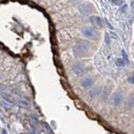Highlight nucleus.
Segmentation results:
<instances>
[{
    "instance_id": "1",
    "label": "nucleus",
    "mask_w": 134,
    "mask_h": 134,
    "mask_svg": "<svg viewBox=\"0 0 134 134\" xmlns=\"http://www.w3.org/2000/svg\"><path fill=\"white\" fill-rule=\"evenodd\" d=\"M90 52V46L88 43L85 42V41H79L77 42L74 47V54L78 57H85Z\"/></svg>"
},
{
    "instance_id": "2",
    "label": "nucleus",
    "mask_w": 134,
    "mask_h": 134,
    "mask_svg": "<svg viewBox=\"0 0 134 134\" xmlns=\"http://www.w3.org/2000/svg\"><path fill=\"white\" fill-rule=\"evenodd\" d=\"M82 34L90 39H95L98 36L96 30L92 27H83L82 29Z\"/></svg>"
},
{
    "instance_id": "3",
    "label": "nucleus",
    "mask_w": 134,
    "mask_h": 134,
    "mask_svg": "<svg viewBox=\"0 0 134 134\" xmlns=\"http://www.w3.org/2000/svg\"><path fill=\"white\" fill-rule=\"evenodd\" d=\"M93 9V6L90 3H83L82 5H80L79 8V10L81 14L83 15H87L92 12Z\"/></svg>"
},
{
    "instance_id": "4",
    "label": "nucleus",
    "mask_w": 134,
    "mask_h": 134,
    "mask_svg": "<svg viewBox=\"0 0 134 134\" xmlns=\"http://www.w3.org/2000/svg\"><path fill=\"white\" fill-rule=\"evenodd\" d=\"M72 72H74L75 74L81 75L82 74L85 72V67H83V65L81 64V63H76L74 64H72Z\"/></svg>"
},
{
    "instance_id": "5",
    "label": "nucleus",
    "mask_w": 134,
    "mask_h": 134,
    "mask_svg": "<svg viewBox=\"0 0 134 134\" xmlns=\"http://www.w3.org/2000/svg\"><path fill=\"white\" fill-rule=\"evenodd\" d=\"M122 99H123V97H122L121 94L119 93V92H116V93L115 94L114 97H113V103L116 105H120L122 101Z\"/></svg>"
},
{
    "instance_id": "6",
    "label": "nucleus",
    "mask_w": 134,
    "mask_h": 134,
    "mask_svg": "<svg viewBox=\"0 0 134 134\" xmlns=\"http://www.w3.org/2000/svg\"><path fill=\"white\" fill-rule=\"evenodd\" d=\"M92 85H93V80L90 78H85L81 81V85L83 88H90Z\"/></svg>"
},
{
    "instance_id": "7",
    "label": "nucleus",
    "mask_w": 134,
    "mask_h": 134,
    "mask_svg": "<svg viewBox=\"0 0 134 134\" xmlns=\"http://www.w3.org/2000/svg\"><path fill=\"white\" fill-rule=\"evenodd\" d=\"M19 105L22 107H28L29 106V103L27 100H25V99H20V101H19Z\"/></svg>"
},
{
    "instance_id": "8",
    "label": "nucleus",
    "mask_w": 134,
    "mask_h": 134,
    "mask_svg": "<svg viewBox=\"0 0 134 134\" xmlns=\"http://www.w3.org/2000/svg\"><path fill=\"white\" fill-rule=\"evenodd\" d=\"M116 63L118 67H124L125 66V62L123 61V59H121V58H118L116 60Z\"/></svg>"
},
{
    "instance_id": "9",
    "label": "nucleus",
    "mask_w": 134,
    "mask_h": 134,
    "mask_svg": "<svg viewBox=\"0 0 134 134\" xmlns=\"http://www.w3.org/2000/svg\"><path fill=\"white\" fill-rule=\"evenodd\" d=\"M92 19L94 20V23L96 25H98L99 26H102V22H101V20H100V18H99V17H93Z\"/></svg>"
},
{
    "instance_id": "10",
    "label": "nucleus",
    "mask_w": 134,
    "mask_h": 134,
    "mask_svg": "<svg viewBox=\"0 0 134 134\" xmlns=\"http://www.w3.org/2000/svg\"><path fill=\"white\" fill-rule=\"evenodd\" d=\"M127 104L129 105V106H133L134 105V96L132 95V96H130V98L128 99L127 100Z\"/></svg>"
},
{
    "instance_id": "11",
    "label": "nucleus",
    "mask_w": 134,
    "mask_h": 134,
    "mask_svg": "<svg viewBox=\"0 0 134 134\" xmlns=\"http://www.w3.org/2000/svg\"><path fill=\"white\" fill-rule=\"evenodd\" d=\"M127 81H128L129 83H132V85H134V74H133L132 76H131V77H129V78L127 79Z\"/></svg>"
},
{
    "instance_id": "12",
    "label": "nucleus",
    "mask_w": 134,
    "mask_h": 134,
    "mask_svg": "<svg viewBox=\"0 0 134 134\" xmlns=\"http://www.w3.org/2000/svg\"><path fill=\"white\" fill-rule=\"evenodd\" d=\"M112 3L116 5H121L122 3V0H112Z\"/></svg>"
},
{
    "instance_id": "13",
    "label": "nucleus",
    "mask_w": 134,
    "mask_h": 134,
    "mask_svg": "<svg viewBox=\"0 0 134 134\" xmlns=\"http://www.w3.org/2000/svg\"><path fill=\"white\" fill-rule=\"evenodd\" d=\"M122 55H123V57H124V59L127 61V63H129V60H128V57L127 55V53H126L125 51H122Z\"/></svg>"
},
{
    "instance_id": "14",
    "label": "nucleus",
    "mask_w": 134,
    "mask_h": 134,
    "mask_svg": "<svg viewBox=\"0 0 134 134\" xmlns=\"http://www.w3.org/2000/svg\"><path fill=\"white\" fill-rule=\"evenodd\" d=\"M2 134H7V131L5 129H3V131H2Z\"/></svg>"
},
{
    "instance_id": "15",
    "label": "nucleus",
    "mask_w": 134,
    "mask_h": 134,
    "mask_svg": "<svg viewBox=\"0 0 134 134\" xmlns=\"http://www.w3.org/2000/svg\"><path fill=\"white\" fill-rule=\"evenodd\" d=\"M2 79V76L1 75H0V80H1Z\"/></svg>"
}]
</instances>
